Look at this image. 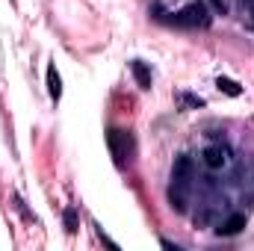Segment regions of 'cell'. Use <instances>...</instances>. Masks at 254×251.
Returning a JSON list of instances; mask_svg holds the SVG:
<instances>
[{
  "mask_svg": "<svg viewBox=\"0 0 254 251\" xmlns=\"http://www.w3.org/2000/svg\"><path fill=\"white\" fill-rule=\"evenodd\" d=\"M175 24L178 27H187V30H198V27H210V9L207 3H190L184 6L178 15H175Z\"/></svg>",
  "mask_w": 254,
  "mask_h": 251,
  "instance_id": "1",
  "label": "cell"
},
{
  "mask_svg": "<svg viewBox=\"0 0 254 251\" xmlns=\"http://www.w3.org/2000/svg\"><path fill=\"white\" fill-rule=\"evenodd\" d=\"M107 145H110V151H113V157H116V166H125L127 160H130V133H127V130L113 127V130L107 133Z\"/></svg>",
  "mask_w": 254,
  "mask_h": 251,
  "instance_id": "2",
  "label": "cell"
},
{
  "mask_svg": "<svg viewBox=\"0 0 254 251\" xmlns=\"http://www.w3.org/2000/svg\"><path fill=\"white\" fill-rule=\"evenodd\" d=\"M201 160H204V166H207L210 172H219V169L228 163V148H222V145H210V148H204Z\"/></svg>",
  "mask_w": 254,
  "mask_h": 251,
  "instance_id": "3",
  "label": "cell"
},
{
  "mask_svg": "<svg viewBox=\"0 0 254 251\" xmlns=\"http://www.w3.org/2000/svg\"><path fill=\"white\" fill-rule=\"evenodd\" d=\"M243 228H246V213H231L225 222H219L216 234H219V237H237Z\"/></svg>",
  "mask_w": 254,
  "mask_h": 251,
  "instance_id": "4",
  "label": "cell"
},
{
  "mask_svg": "<svg viewBox=\"0 0 254 251\" xmlns=\"http://www.w3.org/2000/svg\"><path fill=\"white\" fill-rule=\"evenodd\" d=\"M195 178V169H192V157H178L175 160V169H172V181H178V184H187L190 187V181Z\"/></svg>",
  "mask_w": 254,
  "mask_h": 251,
  "instance_id": "5",
  "label": "cell"
},
{
  "mask_svg": "<svg viewBox=\"0 0 254 251\" xmlns=\"http://www.w3.org/2000/svg\"><path fill=\"white\" fill-rule=\"evenodd\" d=\"M187 184H178V181H172V187H169V204H172V210L175 213H187Z\"/></svg>",
  "mask_w": 254,
  "mask_h": 251,
  "instance_id": "6",
  "label": "cell"
},
{
  "mask_svg": "<svg viewBox=\"0 0 254 251\" xmlns=\"http://www.w3.org/2000/svg\"><path fill=\"white\" fill-rule=\"evenodd\" d=\"M130 71H133V77H136V83L142 89H151V68L142 63V60H133L130 63Z\"/></svg>",
  "mask_w": 254,
  "mask_h": 251,
  "instance_id": "7",
  "label": "cell"
},
{
  "mask_svg": "<svg viewBox=\"0 0 254 251\" xmlns=\"http://www.w3.org/2000/svg\"><path fill=\"white\" fill-rule=\"evenodd\" d=\"M48 92H51L54 101H60V95H63V80H60L57 65H48Z\"/></svg>",
  "mask_w": 254,
  "mask_h": 251,
  "instance_id": "8",
  "label": "cell"
},
{
  "mask_svg": "<svg viewBox=\"0 0 254 251\" xmlns=\"http://www.w3.org/2000/svg\"><path fill=\"white\" fill-rule=\"evenodd\" d=\"M216 86H219V92H225V95H231V98H240V95H243L240 83H234V80H228V77H219Z\"/></svg>",
  "mask_w": 254,
  "mask_h": 251,
  "instance_id": "9",
  "label": "cell"
},
{
  "mask_svg": "<svg viewBox=\"0 0 254 251\" xmlns=\"http://www.w3.org/2000/svg\"><path fill=\"white\" fill-rule=\"evenodd\" d=\"M65 228H68V231H71V234H74V231H77V213H74V210H71V207H68V210H65Z\"/></svg>",
  "mask_w": 254,
  "mask_h": 251,
  "instance_id": "10",
  "label": "cell"
},
{
  "mask_svg": "<svg viewBox=\"0 0 254 251\" xmlns=\"http://www.w3.org/2000/svg\"><path fill=\"white\" fill-rule=\"evenodd\" d=\"M184 101H187L190 107H204V101H201V98H195V95H184Z\"/></svg>",
  "mask_w": 254,
  "mask_h": 251,
  "instance_id": "11",
  "label": "cell"
},
{
  "mask_svg": "<svg viewBox=\"0 0 254 251\" xmlns=\"http://www.w3.org/2000/svg\"><path fill=\"white\" fill-rule=\"evenodd\" d=\"M210 3H213V9H216V12H222V15H225V0H210Z\"/></svg>",
  "mask_w": 254,
  "mask_h": 251,
  "instance_id": "12",
  "label": "cell"
},
{
  "mask_svg": "<svg viewBox=\"0 0 254 251\" xmlns=\"http://www.w3.org/2000/svg\"><path fill=\"white\" fill-rule=\"evenodd\" d=\"M160 246H163V249H169V251H178V246H175L172 240H160Z\"/></svg>",
  "mask_w": 254,
  "mask_h": 251,
  "instance_id": "13",
  "label": "cell"
},
{
  "mask_svg": "<svg viewBox=\"0 0 254 251\" xmlns=\"http://www.w3.org/2000/svg\"><path fill=\"white\" fill-rule=\"evenodd\" d=\"M243 6H249V9H254V0H240Z\"/></svg>",
  "mask_w": 254,
  "mask_h": 251,
  "instance_id": "14",
  "label": "cell"
}]
</instances>
